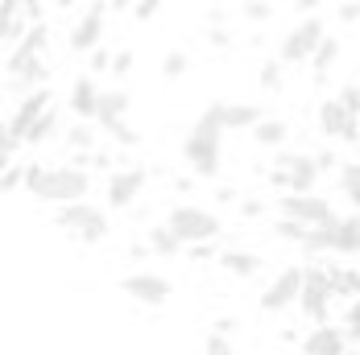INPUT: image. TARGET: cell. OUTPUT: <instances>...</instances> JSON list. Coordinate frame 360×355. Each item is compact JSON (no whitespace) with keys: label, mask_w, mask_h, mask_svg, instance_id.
I'll list each match as a JSON object with an SVG mask.
<instances>
[{"label":"cell","mask_w":360,"mask_h":355,"mask_svg":"<svg viewBox=\"0 0 360 355\" xmlns=\"http://www.w3.org/2000/svg\"><path fill=\"white\" fill-rule=\"evenodd\" d=\"M129 256H133V260H145V256H153V252H149V244H133Z\"/></svg>","instance_id":"obj_45"},{"label":"cell","mask_w":360,"mask_h":355,"mask_svg":"<svg viewBox=\"0 0 360 355\" xmlns=\"http://www.w3.org/2000/svg\"><path fill=\"white\" fill-rule=\"evenodd\" d=\"M186 71H191V54H186V50H170L166 62H162V74H166L170 83H179Z\"/></svg>","instance_id":"obj_30"},{"label":"cell","mask_w":360,"mask_h":355,"mask_svg":"<svg viewBox=\"0 0 360 355\" xmlns=\"http://www.w3.org/2000/svg\"><path fill=\"white\" fill-rule=\"evenodd\" d=\"M41 8V0H25V13H37Z\"/></svg>","instance_id":"obj_50"},{"label":"cell","mask_w":360,"mask_h":355,"mask_svg":"<svg viewBox=\"0 0 360 355\" xmlns=\"http://www.w3.org/2000/svg\"><path fill=\"white\" fill-rule=\"evenodd\" d=\"M278 207H282V215H286V219H294V223H302V227H323L327 219H331V203H327L323 194H315V190H311V194H282V199H278Z\"/></svg>","instance_id":"obj_11"},{"label":"cell","mask_w":360,"mask_h":355,"mask_svg":"<svg viewBox=\"0 0 360 355\" xmlns=\"http://www.w3.org/2000/svg\"><path fill=\"white\" fill-rule=\"evenodd\" d=\"M307 277H302V297H298V310L311 326H323L331 314V297H335V285H331V269L327 264H302Z\"/></svg>","instance_id":"obj_4"},{"label":"cell","mask_w":360,"mask_h":355,"mask_svg":"<svg viewBox=\"0 0 360 355\" xmlns=\"http://www.w3.org/2000/svg\"><path fill=\"white\" fill-rule=\"evenodd\" d=\"M252 137H257V145H265V149H282V145L290 141V128L282 120H261V124L252 128Z\"/></svg>","instance_id":"obj_23"},{"label":"cell","mask_w":360,"mask_h":355,"mask_svg":"<svg viewBox=\"0 0 360 355\" xmlns=\"http://www.w3.org/2000/svg\"><path fill=\"white\" fill-rule=\"evenodd\" d=\"M54 227H63L79 244H100L108 236V211H100L91 203H71V207H58Z\"/></svg>","instance_id":"obj_5"},{"label":"cell","mask_w":360,"mask_h":355,"mask_svg":"<svg viewBox=\"0 0 360 355\" xmlns=\"http://www.w3.org/2000/svg\"><path fill=\"white\" fill-rule=\"evenodd\" d=\"M344 330H348V343L360 347V297L348 302V310H344Z\"/></svg>","instance_id":"obj_34"},{"label":"cell","mask_w":360,"mask_h":355,"mask_svg":"<svg viewBox=\"0 0 360 355\" xmlns=\"http://www.w3.org/2000/svg\"><path fill=\"white\" fill-rule=\"evenodd\" d=\"M203 355H236V347H232L228 335H216V330H212V335L203 339Z\"/></svg>","instance_id":"obj_35"},{"label":"cell","mask_w":360,"mask_h":355,"mask_svg":"<svg viewBox=\"0 0 360 355\" xmlns=\"http://www.w3.org/2000/svg\"><path fill=\"white\" fill-rule=\"evenodd\" d=\"M323 244L335 256H360V211L331 215L323 223Z\"/></svg>","instance_id":"obj_13"},{"label":"cell","mask_w":360,"mask_h":355,"mask_svg":"<svg viewBox=\"0 0 360 355\" xmlns=\"http://www.w3.org/2000/svg\"><path fill=\"white\" fill-rule=\"evenodd\" d=\"M249 21H269L274 17V4L269 0H245V8H240Z\"/></svg>","instance_id":"obj_37"},{"label":"cell","mask_w":360,"mask_h":355,"mask_svg":"<svg viewBox=\"0 0 360 355\" xmlns=\"http://www.w3.org/2000/svg\"><path fill=\"white\" fill-rule=\"evenodd\" d=\"M124 116H129V91H124V87H108V91H100V116H96V124L108 128V124L124 120Z\"/></svg>","instance_id":"obj_19"},{"label":"cell","mask_w":360,"mask_h":355,"mask_svg":"<svg viewBox=\"0 0 360 355\" xmlns=\"http://www.w3.org/2000/svg\"><path fill=\"white\" fill-rule=\"evenodd\" d=\"M307 232H311V227H302V223H294V219H286V215H282V219L274 223V236H278V240H290V244H298V248H302V240H307Z\"/></svg>","instance_id":"obj_31"},{"label":"cell","mask_w":360,"mask_h":355,"mask_svg":"<svg viewBox=\"0 0 360 355\" xmlns=\"http://www.w3.org/2000/svg\"><path fill=\"white\" fill-rule=\"evenodd\" d=\"M21 8H25V0H4V41H21V34H25Z\"/></svg>","instance_id":"obj_27"},{"label":"cell","mask_w":360,"mask_h":355,"mask_svg":"<svg viewBox=\"0 0 360 355\" xmlns=\"http://www.w3.org/2000/svg\"><path fill=\"white\" fill-rule=\"evenodd\" d=\"M120 293H124V297H133L137 306H149V310H158V306H166V302H170V281H166L162 273L137 269V273L120 277Z\"/></svg>","instance_id":"obj_9"},{"label":"cell","mask_w":360,"mask_h":355,"mask_svg":"<svg viewBox=\"0 0 360 355\" xmlns=\"http://www.w3.org/2000/svg\"><path fill=\"white\" fill-rule=\"evenodd\" d=\"M50 107H54L50 104V87H37V91H30V95H21L17 107H13V116H8V124H4V133L17 137V141H25V133L34 128Z\"/></svg>","instance_id":"obj_12"},{"label":"cell","mask_w":360,"mask_h":355,"mask_svg":"<svg viewBox=\"0 0 360 355\" xmlns=\"http://www.w3.org/2000/svg\"><path fill=\"white\" fill-rule=\"evenodd\" d=\"M327 41V29H323V17L315 13V17H302L286 37H282V46H278V58L286 62V67H298V62H311L315 58V50Z\"/></svg>","instance_id":"obj_6"},{"label":"cell","mask_w":360,"mask_h":355,"mask_svg":"<svg viewBox=\"0 0 360 355\" xmlns=\"http://www.w3.org/2000/svg\"><path fill=\"white\" fill-rule=\"evenodd\" d=\"M212 330H216V335H232V330H236V319H216Z\"/></svg>","instance_id":"obj_44"},{"label":"cell","mask_w":360,"mask_h":355,"mask_svg":"<svg viewBox=\"0 0 360 355\" xmlns=\"http://www.w3.org/2000/svg\"><path fill=\"white\" fill-rule=\"evenodd\" d=\"M261 211H265L261 199H245V203H240V215H245V219H261Z\"/></svg>","instance_id":"obj_43"},{"label":"cell","mask_w":360,"mask_h":355,"mask_svg":"<svg viewBox=\"0 0 360 355\" xmlns=\"http://www.w3.org/2000/svg\"><path fill=\"white\" fill-rule=\"evenodd\" d=\"M112 8H137V0H108Z\"/></svg>","instance_id":"obj_49"},{"label":"cell","mask_w":360,"mask_h":355,"mask_svg":"<svg viewBox=\"0 0 360 355\" xmlns=\"http://www.w3.org/2000/svg\"><path fill=\"white\" fill-rule=\"evenodd\" d=\"M108 0H96L79 21H75L71 29V50L75 54H91V50H100V37H104V17H108Z\"/></svg>","instance_id":"obj_14"},{"label":"cell","mask_w":360,"mask_h":355,"mask_svg":"<svg viewBox=\"0 0 360 355\" xmlns=\"http://www.w3.org/2000/svg\"><path fill=\"white\" fill-rule=\"evenodd\" d=\"M25 190L41 199V203H54V207H71V203H87L91 194V170L87 166H30L25 174Z\"/></svg>","instance_id":"obj_1"},{"label":"cell","mask_w":360,"mask_h":355,"mask_svg":"<svg viewBox=\"0 0 360 355\" xmlns=\"http://www.w3.org/2000/svg\"><path fill=\"white\" fill-rule=\"evenodd\" d=\"M340 100H344V107L360 120V83H344V87H340Z\"/></svg>","instance_id":"obj_38"},{"label":"cell","mask_w":360,"mask_h":355,"mask_svg":"<svg viewBox=\"0 0 360 355\" xmlns=\"http://www.w3.org/2000/svg\"><path fill=\"white\" fill-rule=\"evenodd\" d=\"M104 133H108V137H112L116 145H124V149H133V145H141V133H137V128H133L129 120H116V124H108Z\"/></svg>","instance_id":"obj_32"},{"label":"cell","mask_w":360,"mask_h":355,"mask_svg":"<svg viewBox=\"0 0 360 355\" xmlns=\"http://www.w3.org/2000/svg\"><path fill=\"white\" fill-rule=\"evenodd\" d=\"M340 190L352 203V211H360V166H344L340 170Z\"/></svg>","instance_id":"obj_29"},{"label":"cell","mask_w":360,"mask_h":355,"mask_svg":"<svg viewBox=\"0 0 360 355\" xmlns=\"http://www.w3.org/2000/svg\"><path fill=\"white\" fill-rule=\"evenodd\" d=\"M331 285H335V297H348V302L360 297V273L356 269H331Z\"/></svg>","instance_id":"obj_26"},{"label":"cell","mask_w":360,"mask_h":355,"mask_svg":"<svg viewBox=\"0 0 360 355\" xmlns=\"http://www.w3.org/2000/svg\"><path fill=\"white\" fill-rule=\"evenodd\" d=\"M319 157H311V153H282L278 157V170H274V186H282L290 194H311L315 186H319Z\"/></svg>","instance_id":"obj_7"},{"label":"cell","mask_w":360,"mask_h":355,"mask_svg":"<svg viewBox=\"0 0 360 355\" xmlns=\"http://www.w3.org/2000/svg\"><path fill=\"white\" fill-rule=\"evenodd\" d=\"M166 223H170V232L179 236L186 248H195V244H212V240H219V232H224L219 215L207 211V207H195V203L174 207V211L166 215Z\"/></svg>","instance_id":"obj_3"},{"label":"cell","mask_w":360,"mask_h":355,"mask_svg":"<svg viewBox=\"0 0 360 355\" xmlns=\"http://www.w3.org/2000/svg\"><path fill=\"white\" fill-rule=\"evenodd\" d=\"M207 41H212V46H228V34H224V29H212V34H207Z\"/></svg>","instance_id":"obj_47"},{"label":"cell","mask_w":360,"mask_h":355,"mask_svg":"<svg viewBox=\"0 0 360 355\" xmlns=\"http://www.w3.org/2000/svg\"><path fill=\"white\" fill-rule=\"evenodd\" d=\"M335 62H340V37L327 34V41L319 46V50H315V58H311V67H315L319 74H327L331 67H335Z\"/></svg>","instance_id":"obj_28"},{"label":"cell","mask_w":360,"mask_h":355,"mask_svg":"<svg viewBox=\"0 0 360 355\" xmlns=\"http://www.w3.org/2000/svg\"><path fill=\"white\" fill-rule=\"evenodd\" d=\"M224 120H219V107L212 104L186 133L182 141V161L191 166V174L199 178H216L219 174V153H224Z\"/></svg>","instance_id":"obj_2"},{"label":"cell","mask_w":360,"mask_h":355,"mask_svg":"<svg viewBox=\"0 0 360 355\" xmlns=\"http://www.w3.org/2000/svg\"><path fill=\"white\" fill-rule=\"evenodd\" d=\"M67 145H71L75 153H96V128H91V120H79L67 128Z\"/></svg>","instance_id":"obj_25"},{"label":"cell","mask_w":360,"mask_h":355,"mask_svg":"<svg viewBox=\"0 0 360 355\" xmlns=\"http://www.w3.org/2000/svg\"><path fill=\"white\" fill-rule=\"evenodd\" d=\"M352 351V343H348V330L344 326H311L307 330V339H302V355H348Z\"/></svg>","instance_id":"obj_16"},{"label":"cell","mask_w":360,"mask_h":355,"mask_svg":"<svg viewBox=\"0 0 360 355\" xmlns=\"http://www.w3.org/2000/svg\"><path fill=\"white\" fill-rule=\"evenodd\" d=\"M71 112L79 120H96L100 116V87H96V79L91 74H79L71 87Z\"/></svg>","instance_id":"obj_17"},{"label":"cell","mask_w":360,"mask_h":355,"mask_svg":"<svg viewBox=\"0 0 360 355\" xmlns=\"http://www.w3.org/2000/svg\"><path fill=\"white\" fill-rule=\"evenodd\" d=\"M331 166H335V153H319V170H323V174H327Z\"/></svg>","instance_id":"obj_48"},{"label":"cell","mask_w":360,"mask_h":355,"mask_svg":"<svg viewBox=\"0 0 360 355\" xmlns=\"http://www.w3.org/2000/svg\"><path fill=\"white\" fill-rule=\"evenodd\" d=\"M216 260H219L224 273H232V277H240V281H249V277L261 273V256H257V252H245V248H224Z\"/></svg>","instance_id":"obj_18"},{"label":"cell","mask_w":360,"mask_h":355,"mask_svg":"<svg viewBox=\"0 0 360 355\" xmlns=\"http://www.w3.org/2000/svg\"><path fill=\"white\" fill-rule=\"evenodd\" d=\"M282 71H286V62H282V58H274V62H265V67H261L257 83H261L265 91H278V87H282Z\"/></svg>","instance_id":"obj_33"},{"label":"cell","mask_w":360,"mask_h":355,"mask_svg":"<svg viewBox=\"0 0 360 355\" xmlns=\"http://www.w3.org/2000/svg\"><path fill=\"white\" fill-rule=\"evenodd\" d=\"M319 128H323V137H335V141H360V120L344 107L340 95L319 104Z\"/></svg>","instance_id":"obj_15"},{"label":"cell","mask_w":360,"mask_h":355,"mask_svg":"<svg viewBox=\"0 0 360 355\" xmlns=\"http://www.w3.org/2000/svg\"><path fill=\"white\" fill-rule=\"evenodd\" d=\"M129 71H133V50L112 54V74H129Z\"/></svg>","instance_id":"obj_39"},{"label":"cell","mask_w":360,"mask_h":355,"mask_svg":"<svg viewBox=\"0 0 360 355\" xmlns=\"http://www.w3.org/2000/svg\"><path fill=\"white\" fill-rule=\"evenodd\" d=\"M25 174H30V166L13 161V166L4 170V190H8V194H13V190H21V186H25Z\"/></svg>","instance_id":"obj_36"},{"label":"cell","mask_w":360,"mask_h":355,"mask_svg":"<svg viewBox=\"0 0 360 355\" xmlns=\"http://www.w3.org/2000/svg\"><path fill=\"white\" fill-rule=\"evenodd\" d=\"M46 46H50V29H46L41 21H34V25L25 29V37L17 41V50H13V54H17V58H41V54H46Z\"/></svg>","instance_id":"obj_22"},{"label":"cell","mask_w":360,"mask_h":355,"mask_svg":"<svg viewBox=\"0 0 360 355\" xmlns=\"http://www.w3.org/2000/svg\"><path fill=\"white\" fill-rule=\"evenodd\" d=\"M58 128H63V124H58V112L50 107V112L37 120L34 128L25 133V145H46V141H54V137H58Z\"/></svg>","instance_id":"obj_24"},{"label":"cell","mask_w":360,"mask_h":355,"mask_svg":"<svg viewBox=\"0 0 360 355\" xmlns=\"http://www.w3.org/2000/svg\"><path fill=\"white\" fill-rule=\"evenodd\" d=\"M294 4H298V8H302L307 17H315V8H319V0H294Z\"/></svg>","instance_id":"obj_46"},{"label":"cell","mask_w":360,"mask_h":355,"mask_svg":"<svg viewBox=\"0 0 360 355\" xmlns=\"http://www.w3.org/2000/svg\"><path fill=\"white\" fill-rule=\"evenodd\" d=\"M91 71H96V74L112 71V54H108V50H91Z\"/></svg>","instance_id":"obj_41"},{"label":"cell","mask_w":360,"mask_h":355,"mask_svg":"<svg viewBox=\"0 0 360 355\" xmlns=\"http://www.w3.org/2000/svg\"><path fill=\"white\" fill-rule=\"evenodd\" d=\"M145 244H149V252H153V256H162V260H174V256H179V252L186 248L179 236L170 232V223H158V227H149Z\"/></svg>","instance_id":"obj_21"},{"label":"cell","mask_w":360,"mask_h":355,"mask_svg":"<svg viewBox=\"0 0 360 355\" xmlns=\"http://www.w3.org/2000/svg\"><path fill=\"white\" fill-rule=\"evenodd\" d=\"M302 277H307L302 264H286L274 281L261 289V310H265V314H282L290 306H298V297H302Z\"/></svg>","instance_id":"obj_8"},{"label":"cell","mask_w":360,"mask_h":355,"mask_svg":"<svg viewBox=\"0 0 360 355\" xmlns=\"http://www.w3.org/2000/svg\"><path fill=\"white\" fill-rule=\"evenodd\" d=\"M162 4H166V0H137V8H133V17H137V21H149V17H153V13H158Z\"/></svg>","instance_id":"obj_40"},{"label":"cell","mask_w":360,"mask_h":355,"mask_svg":"<svg viewBox=\"0 0 360 355\" xmlns=\"http://www.w3.org/2000/svg\"><path fill=\"white\" fill-rule=\"evenodd\" d=\"M216 107H219L224 128H257V124L265 120L257 104H240V100H232V104H216Z\"/></svg>","instance_id":"obj_20"},{"label":"cell","mask_w":360,"mask_h":355,"mask_svg":"<svg viewBox=\"0 0 360 355\" xmlns=\"http://www.w3.org/2000/svg\"><path fill=\"white\" fill-rule=\"evenodd\" d=\"M71 4H75V0H58V8H71Z\"/></svg>","instance_id":"obj_51"},{"label":"cell","mask_w":360,"mask_h":355,"mask_svg":"<svg viewBox=\"0 0 360 355\" xmlns=\"http://www.w3.org/2000/svg\"><path fill=\"white\" fill-rule=\"evenodd\" d=\"M145 182H149V174H145L141 166L112 170V174H108V190H104V199H108V211H129V207L141 199Z\"/></svg>","instance_id":"obj_10"},{"label":"cell","mask_w":360,"mask_h":355,"mask_svg":"<svg viewBox=\"0 0 360 355\" xmlns=\"http://www.w3.org/2000/svg\"><path fill=\"white\" fill-rule=\"evenodd\" d=\"M356 17H360V4H356V0H344V4H340V21H344V25H352Z\"/></svg>","instance_id":"obj_42"}]
</instances>
